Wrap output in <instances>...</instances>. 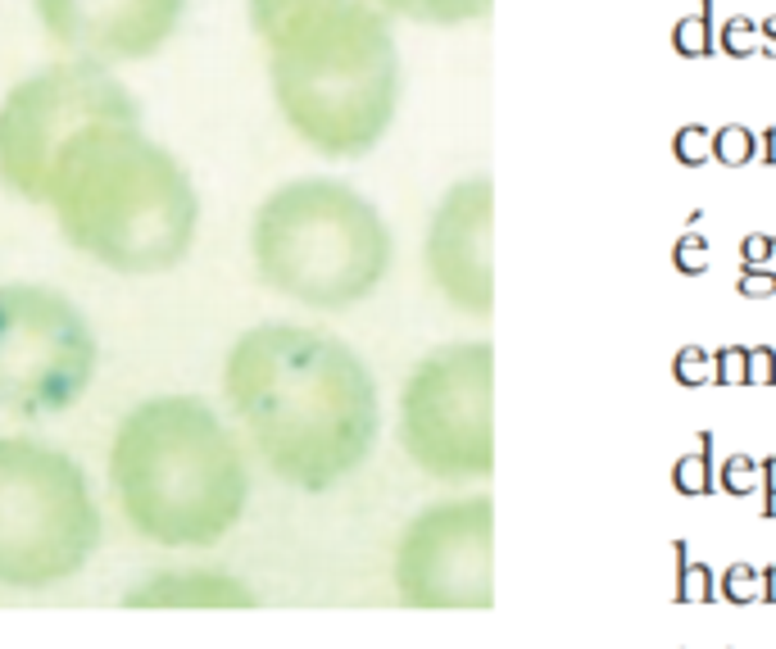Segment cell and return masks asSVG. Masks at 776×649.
Here are the masks:
<instances>
[{
  "mask_svg": "<svg viewBox=\"0 0 776 649\" xmlns=\"http://www.w3.org/2000/svg\"><path fill=\"white\" fill-rule=\"evenodd\" d=\"M396 590L413 609H486L490 586V500L423 509L396 545Z\"/></svg>",
  "mask_w": 776,
  "mask_h": 649,
  "instance_id": "10",
  "label": "cell"
},
{
  "mask_svg": "<svg viewBox=\"0 0 776 649\" xmlns=\"http://www.w3.org/2000/svg\"><path fill=\"white\" fill-rule=\"evenodd\" d=\"M41 204L73 250L114 273H168L187 259L200 200L187 169L141 133V114L100 118L55 160Z\"/></svg>",
  "mask_w": 776,
  "mask_h": 649,
  "instance_id": "3",
  "label": "cell"
},
{
  "mask_svg": "<svg viewBox=\"0 0 776 649\" xmlns=\"http://www.w3.org/2000/svg\"><path fill=\"white\" fill-rule=\"evenodd\" d=\"M250 250L264 287L277 296L309 309H346L381 287L391 269V227L346 182L300 177L259 204Z\"/></svg>",
  "mask_w": 776,
  "mask_h": 649,
  "instance_id": "5",
  "label": "cell"
},
{
  "mask_svg": "<svg viewBox=\"0 0 776 649\" xmlns=\"http://www.w3.org/2000/svg\"><path fill=\"white\" fill-rule=\"evenodd\" d=\"M127 609H254L259 595L227 573H160L123 595Z\"/></svg>",
  "mask_w": 776,
  "mask_h": 649,
  "instance_id": "13",
  "label": "cell"
},
{
  "mask_svg": "<svg viewBox=\"0 0 776 649\" xmlns=\"http://www.w3.org/2000/svg\"><path fill=\"white\" fill-rule=\"evenodd\" d=\"M490 354L486 341L431 350L409 373L400 396V440L423 473L441 482L490 477Z\"/></svg>",
  "mask_w": 776,
  "mask_h": 649,
  "instance_id": "8",
  "label": "cell"
},
{
  "mask_svg": "<svg viewBox=\"0 0 776 649\" xmlns=\"http://www.w3.org/2000/svg\"><path fill=\"white\" fill-rule=\"evenodd\" d=\"M490 219H496L490 177H463L441 196L427 227V273L436 291L459 304L463 314H490V304H496Z\"/></svg>",
  "mask_w": 776,
  "mask_h": 649,
  "instance_id": "11",
  "label": "cell"
},
{
  "mask_svg": "<svg viewBox=\"0 0 776 649\" xmlns=\"http://www.w3.org/2000/svg\"><path fill=\"white\" fill-rule=\"evenodd\" d=\"M223 396L259 459L296 490H331L373 454L377 382L368 363L327 332L296 323L250 327L227 354Z\"/></svg>",
  "mask_w": 776,
  "mask_h": 649,
  "instance_id": "1",
  "label": "cell"
},
{
  "mask_svg": "<svg viewBox=\"0 0 776 649\" xmlns=\"http://www.w3.org/2000/svg\"><path fill=\"white\" fill-rule=\"evenodd\" d=\"M110 482L127 527L164 550L218 545L250 500L237 436L196 396H154L127 413L110 446Z\"/></svg>",
  "mask_w": 776,
  "mask_h": 649,
  "instance_id": "4",
  "label": "cell"
},
{
  "mask_svg": "<svg viewBox=\"0 0 776 649\" xmlns=\"http://www.w3.org/2000/svg\"><path fill=\"white\" fill-rule=\"evenodd\" d=\"M496 0H381L386 14H404L413 23H431V28H459V23H477L490 14Z\"/></svg>",
  "mask_w": 776,
  "mask_h": 649,
  "instance_id": "14",
  "label": "cell"
},
{
  "mask_svg": "<svg viewBox=\"0 0 776 649\" xmlns=\"http://www.w3.org/2000/svg\"><path fill=\"white\" fill-rule=\"evenodd\" d=\"M100 346L73 300L33 282L0 287V409L46 419L83 400Z\"/></svg>",
  "mask_w": 776,
  "mask_h": 649,
  "instance_id": "7",
  "label": "cell"
},
{
  "mask_svg": "<svg viewBox=\"0 0 776 649\" xmlns=\"http://www.w3.org/2000/svg\"><path fill=\"white\" fill-rule=\"evenodd\" d=\"M291 133L331 160L368 154L400 110V50L381 0H250Z\"/></svg>",
  "mask_w": 776,
  "mask_h": 649,
  "instance_id": "2",
  "label": "cell"
},
{
  "mask_svg": "<svg viewBox=\"0 0 776 649\" xmlns=\"http://www.w3.org/2000/svg\"><path fill=\"white\" fill-rule=\"evenodd\" d=\"M123 114H141L133 91L96 64H55L23 77L0 105V182L41 204L50 169L68 141L91 123Z\"/></svg>",
  "mask_w": 776,
  "mask_h": 649,
  "instance_id": "9",
  "label": "cell"
},
{
  "mask_svg": "<svg viewBox=\"0 0 776 649\" xmlns=\"http://www.w3.org/2000/svg\"><path fill=\"white\" fill-rule=\"evenodd\" d=\"M41 28L100 64L154 55L183 23L187 0H33Z\"/></svg>",
  "mask_w": 776,
  "mask_h": 649,
  "instance_id": "12",
  "label": "cell"
},
{
  "mask_svg": "<svg viewBox=\"0 0 776 649\" xmlns=\"http://www.w3.org/2000/svg\"><path fill=\"white\" fill-rule=\"evenodd\" d=\"M100 545L87 473L33 436H0V586L46 590L77 577Z\"/></svg>",
  "mask_w": 776,
  "mask_h": 649,
  "instance_id": "6",
  "label": "cell"
}]
</instances>
